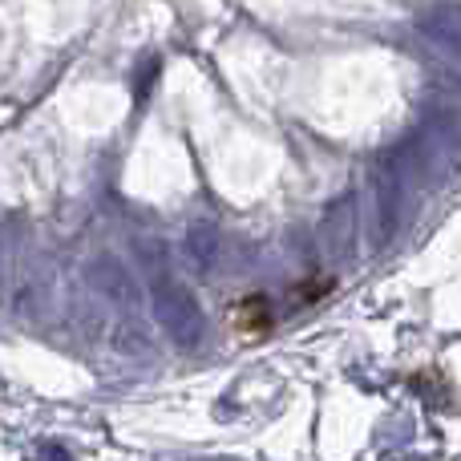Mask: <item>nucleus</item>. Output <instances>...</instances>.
Returning <instances> with one entry per match:
<instances>
[{"label":"nucleus","instance_id":"1","mask_svg":"<svg viewBox=\"0 0 461 461\" xmlns=\"http://www.w3.org/2000/svg\"><path fill=\"white\" fill-rule=\"evenodd\" d=\"M150 303H154V320L167 328V336L178 348H199L203 336H207V316H203L199 300L191 295V287H183V279H175L170 271H154Z\"/></svg>","mask_w":461,"mask_h":461},{"label":"nucleus","instance_id":"2","mask_svg":"<svg viewBox=\"0 0 461 461\" xmlns=\"http://www.w3.org/2000/svg\"><path fill=\"white\" fill-rule=\"evenodd\" d=\"M215 251H219L215 247V227L203 223V219L199 223H191V230H186V255H191L194 267L207 271L211 263H215Z\"/></svg>","mask_w":461,"mask_h":461},{"label":"nucleus","instance_id":"3","mask_svg":"<svg viewBox=\"0 0 461 461\" xmlns=\"http://www.w3.org/2000/svg\"><path fill=\"white\" fill-rule=\"evenodd\" d=\"M239 312H243V316H239V324H243V328H263V324H267V303H263L259 295H255V300H247Z\"/></svg>","mask_w":461,"mask_h":461}]
</instances>
